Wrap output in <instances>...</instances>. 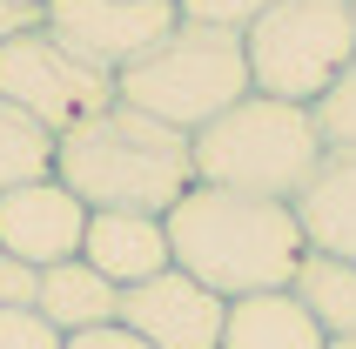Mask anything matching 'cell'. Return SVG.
<instances>
[{"instance_id": "24", "label": "cell", "mask_w": 356, "mask_h": 349, "mask_svg": "<svg viewBox=\"0 0 356 349\" xmlns=\"http://www.w3.org/2000/svg\"><path fill=\"white\" fill-rule=\"evenodd\" d=\"M350 7H356V0H350Z\"/></svg>"}, {"instance_id": "18", "label": "cell", "mask_w": 356, "mask_h": 349, "mask_svg": "<svg viewBox=\"0 0 356 349\" xmlns=\"http://www.w3.org/2000/svg\"><path fill=\"white\" fill-rule=\"evenodd\" d=\"M269 7H276V0H181V20H209V27H236V34H249Z\"/></svg>"}, {"instance_id": "8", "label": "cell", "mask_w": 356, "mask_h": 349, "mask_svg": "<svg viewBox=\"0 0 356 349\" xmlns=\"http://www.w3.org/2000/svg\"><path fill=\"white\" fill-rule=\"evenodd\" d=\"M141 343L155 349H222V323H229V295H216L209 282H195L188 269H168L121 289V316Z\"/></svg>"}, {"instance_id": "13", "label": "cell", "mask_w": 356, "mask_h": 349, "mask_svg": "<svg viewBox=\"0 0 356 349\" xmlns=\"http://www.w3.org/2000/svg\"><path fill=\"white\" fill-rule=\"evenodd\" d=\"M34 309L47 316L60 336H81V330H101V323L121 316V289L88 262V255H67V262H47V269H40Z\"/></svg>"}, {"instance_id": "22", "label": "cell", "mask_w": 356, "mask_h": 349, "mask_svg": "<svg viewBox=\"0 0 356 349\" xmlns=\"http://www.w3.org/2000/svg\"><path fill=\"white\" fill-rule=\"evenodd\" d=\"M330 349H356V336H330Z\"/></svg>"}, {"instance_id": "14", "label": "cell", "mask_w": 356, "mask_h": 349, "mask_svg": "<svg viewBox=\"0 0 356 349\" xmlns=\"http://www.w3.org/2000/svg\"><path fill=\"white\" fill-rule=\"evenodd\" d=\"M289 295H296L302 309L323 323V336H356V262L309 249V255L296 262V282H289Z\"/></svg>"}, {"instance_id": "2", "label": "cell", "mask_w": 356, "mask_h": 349, "mask_svg": "<svg viewBox=\"0 0 356 349\" xmlns=\"http://www.w3.org/2000/svg\"><path fill=\"white\" fill-rule=\"evenodd\" d=\"M54 174L88 209H141L168 215L195 188V141L128 101L101 108L67 135H54Z\"/></svg>"}, {"instance_id": "21", "label": "cell", "mask_w": 356, "mask_h": 349, "mask_svg": "<svg viewBox=\"0 0 356 349\" xmlns=\"http://www.w3.org/2000/svg\"><path fill=\"white\" fill-rule=\"evenodd\" d=\"M40 14L47 7H34V0H0V40L27 34V27H40Z\"/></svg>"}, {"instance_id": "4", "label": "cell", "mask_w": 356, "mask_h": 349, "mask_svg": "<svg viewBox=\"0 0 356 349\" xmlns=\"http://www.w3.org/2000/svg\"><path fill=\"white\" fill-rule=\"evenodd\" d=\"M256 81H249V47L236 27H209V20H175L168 34L141 60L115 74V95L141 115L168 121L181 135H195L222 108H236Z\"/></svg>"}, {"instance_id": "9", "label": "cell", "mask_w": 356, "mask_h": 349, "mask_svg": "<svg viewBox=\"0 0 356 349\" xmlns=\"http://www.w3.org/2000/svg\"><path fill=\"white\" fill-rule=\"evenodd\" d=\"M88 202H81L60 174H40V181H20V188L0 195V249L20 255V262H67L81 255V235H88Z\"/></svg>"}, {"instance_id": "23", "label": "cell", "mask_w": 356, "mask_h": 349, "mask_svg": "<svg viewBox=\"0 0 356 349\" xmlns=\"http://www.w3.org/2000/svg\"><path fill=\"white\" fill-rule=\"evenodd\" d=\"M34 7H47V0H34Z\"/></svg>"}, {"instance_id": "16", "label": "cell", "mask_w": 356, "mask_h": 349, "mask_svg": "<svg viewBox=\"0 0 356 349\" xmlns=\"http://www.w3.org/2000/svg\"><path fill=\"white\" fill-rule=\"evenodd\" d=\"M309 115H316L323 148H356V54H350V67L309 101Z\"/></svg>"}, {"instance_id": "20", "label": "cell", "mask_w": 356, "mask_h": 349, "mask_svg": "<svg viewBox=\"0 0 356 349\" xmlns=\"http://www.w3.org/2000/svg\"><path fill=\"white\" fill-rule=\"evenodd\" d=\"M67 349H155V343H141L128 323H101V330H81L67 336Z\"/></svg>"}, {"instance_id": "19", "label": "cell", "mask_w": 356, "mask_h": 349, "mask_svg": "<svg viewBox=\"0 0 356 349\" xmlns=\"http://www.w3.org/2000/svg\"><path fill=\"white\" fill-rule=\"evenodd\" d=\"M34 295H40V269L0 249V309H34Z\"/></svg>"}, {"instance_id": "5", "label": "cell", "mask_w": 356, "mask_h": 349, "mask_svg": "<svg viewBox=\"0 0 356 349\" xmlns=\"http://www.w3.org/2000/svg\"><path fill=\"white\" fill-rule=\"evenodd\" d=\"M242 47H249L256 95L309 108L356 54V7L350 0H276L242 34Z\"/></svg>"}, {"instance_id": "17", "label": "cell", "mask_w": 356, "mask_h": 349, "mask_svg": "<svg viewBox=\"0 0 356 349\" xmlns=\"http://www.w3.org/2000/svg\"><path fill=\"white\" fill-rule=\"evenodd\" d=\"M0 349H67V336L40 309H0Z\"/></svg>"}, {"instance_id": "3", "label": "cell", "mask_w": 356, "mask_h": 349, "mask_svg": "<svg viewBox=\"0 0 356 349\" xmlns=\"http://www.w3.org/2000/svg\"><path fill=\"white\" fill-rule=\"evenodd\" d=\"M188 141H195V181L269 195V202H296L302 181L323 161L316 115L302 101H276V95H256V88L236 108H222L209 128H195Z\"/></svg>"}, {"instance_id": "11", "label": "cell", "mask_w": 356, "mask_h": 349, "mask_svg": "<svg viewBox=\"0 0 356 349\" xmlns=\"http://www.w3.org/2000/svg\"><path fill=\"white\" fill-rule=\"evenodd\" d=\"M289 209H296L309 249L356 262V148H323L316 174L302 181V195Z\"/></svg>"}, {"instance_id": "15", "label": "cell", "mask_w": 356, "mask_h": 349, "mask_svg": "<svg viewBox=\"0 0 356 349\" xmlns=\"http://www.w3.org/2000/svg\"><path fill=\"white\" fill-rule=\"evenodd\" d=\"M40 174H54V135L34 115H20L14 101H0V195Z\"/></svg>"}, {"instance_id": "6", "label": "cell", "mask_w": 356, "mask_h": 349, "mask_svg": "<svg viewBox=\"0 0 356 349\" xmlns=\"http://www.w3.org/2000/svg\"><path fill=\"white\" fill-rule=\"evenodd\" d=\"M0 101H14L20 115H34L47 135H67L81 121H95L101 108H115V74H101L88 60H74L47 27L0 40Z\"/></svg>"}, {"instance_id": "7", "label": "cell", "mask_w": 356, "mask_h": 349, "mask_svg": "<svg viewBox=\"0 0 356 349\" xmlns=\"http://www.w3.org/2000/svg\"><path fill=\"white\" fill-rule=\"evenodd\" d=\"M175 20H181L175 0H47L40 27L74 60H88L101 74H121V67L141 60Z\"/></svg>"}, {"instance_id": "1", "label": "cell", "mask_w": 356, "mask_h": 349, "mask_svg": "<svg viewBox=\"0 0 356 349\" xmlns=\"http://www.w3.org/2000/svg\"><path fill=\"white\" fill-rule=\"evenodd\" d=\"M168 249H175V269H188L195 282L236 302V295L289 289L309 242H302V222L289 202L195 181L168 209Z\"/></svg>"}, {"instance_id": "10", "label": "cell", "mask_w": 356, "mask_h": 349, "mask_svg": "<svg viewBox=\"0 0 356 349\" xmlns=\"http://www.w3.org/2000/svg\"><path fill=\"white\" fill-rule=\"evenodd\" d=\"M81 255H88L115 289H135V282H148V275H161L175 262V249H168V215L95 209L88 215V235H81Z\"/></svg>"}, {"instance_id": "12", "label": "cell", "mask_w": 356, "mask_h": 349, "mask_svg": "<svg viewBox=\"0 0 356 349\" xmlns=\"http://www.w3.org/2000/svg\"><path fill=\"white\" fill-rule=\"evenodd\" d=\"M222 349H330V336L289 289H262V295H236L229 302Z\"/></svg>"}]
</instances>
